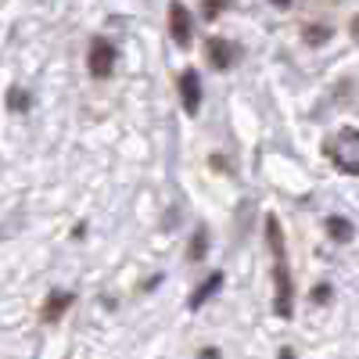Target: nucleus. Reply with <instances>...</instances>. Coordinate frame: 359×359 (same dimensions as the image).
Listing matches in <instances>:
<instances>
[{
	"label": "nucleus",
	"mask_w": 359,
	"mask_h": 359,
	"mask_svg": "<svg viewBox=\"0 0 359 359\" xmlns=\"http://www.w3.org/2000/svg\"><path fill=\"white\" fill-rule=\"evenodd\" d=\"M269 4H277V8H291V0H269Z\"/></svg>",
	"instance_id": "12"
},
{
	"label": "nucleus",
	"mask_w": 359,
	"mask_h": 359,
	"mask_svg": "<svg viewBox=\"0 0 359 359\" xmlns=\"http://www.w3.org/2000/svg\"><path fill=\"white\" fill-rule=\"evenodd\" d=\"M280 359H294V355H291V348H280Z\"/></svg>",
	"instance_id": "13"
},
{
	"label": "nucleus",
	"mask_w": 359,
	"mask_h": 359,
	"mask_svg": "<svg viewBox=\"0 0 359 359\" xmlns=\"http://www.w3.org/2000/svg\"><path fill=\"white\" fill-rule=\"evenodd\" d=\"M111 65H115V47L97 36L94 43H90V76L104 79V76H111Z\"/></svg>",
	"instance_id": "2"
},
{
	"label": "nucleus",
	"mask_w": 359,
	"mask_h": 359,
	"mask_svg": "<svg viewBox=\"0 0 359 359\" xmlns=\"http://www.w3.org/2000/svg\"><path fill=\"white\" fill-rule=\"evenodd\" d=\"M327 291H331L327 284H320V287H316V302H327Z\"/></svg>",
	"instance_id": "11"
},
{
	"label": "nucleus",
	"mask_w": 359,
	"mask_h": 359,
	"mask_svg": "<svg viewBox=\"0 0 359 359\" xmlns=\"http://www.w3.org/2000/svg\"><path fill=\"white\" fill-rule=\"evenodd\" d=\"M169 33H172V40L180 43V47H191V11L180 4V0H172L169 4Z\"/></svg>",
	"instance_id": "3"
},
{
	"label": "nucleus",
	"mask_w": 359,
	"mask_h": 359,
	"mask_svg": "<svg viewBox=\"0 0 359 359\" xmlns=\"http://www.w3.org/2000/svg\"><path fill=\"white\" fill-rule=\"evenodd\" d=\"M180 97H184V111H198V104H201V79H198V72H184L180 76Z\"/></svg>",
	"instance_id": "5"
},
{
	"label": "nucleus",
	"mask_w": 359,
	"mask_h": 359,
	"mask_svg": "<svg viewBox=\"0 0 359 359\" xmlns=\"http://www.w3.org/2000/svg\"><path fill=\"white\" fill-rule=\"evenodd\" d=\"M205 255V233H198V241H194V259Z\"/></svg>",
	"instance_id": "10"
},
{
	"label": "nucleus",
	"mask_w": 359,
	"mask_h": 359,
	"mask_svg": "<svg viewBox=\"0 0 359 359\" xmlns=\"http://www.w3.org/2000/svg\"><path fill=\"white\" fill-rule=\"evenodd\" d=\"M291 273H287V266H284V255H277V313L287 320L291 316Z\"/></svg>",
	"instance_id": "4"
},
{
	"label": "nucleus",
	"mask_w": 359,
	"mask_h": 359,
	"mask_svg": "<svg viewBox=\"0 0 359 359\" xmlns=\"http://www.w3.org/2000/svg\"><path fill=\"white\" fill-rule=\"evenodd\" d=\"M219 287H223V273H208V277H205V284L198 287V294L191 298V309H201V306H205V302H208V298H212Z\"/></svg>",
	"instance_id": "6"
},
{
	"label": "nucleus",
	"mask_w": 359,
	"mask_h": 359,
	"mask_svg": "<svg viewBox=\"0 0 359 359\" xmlns=\"http://www.w3.org/2000/svg\"><path fill=\"white\" fill-rule=\"evenodd\" d=\"M69 306H72V294H69V291H62V294H54L50 302L43 306V320H57V316H62V313H65Z\"/></svg>",
	"instance_id": "7"
},
{
	"label": "nucleus",
	"mask_w": 359,
	"mask_h": 359,
	"mask_svg": "<svg viewBox=\"0 0 359 359\" xmlns=\"http://www.w3.org/2000/svg\"><path fill=\"white\" fill-rule=\"evenodd\" d=\"M208 62H212L216 69H226L230 65V43H223V40L208 43Z\"/></svg>",
	"instance_id": "8"
},
{
	"label": "nucleus",
	"mask_w": 359,
	"mask_h": 359,
	"mask_svg": "<svg viewBox=\"0 0 359 359\" xmlns=\"http://www.w3.org/2000/svg\"><path fill=\"white\" fill-rule=\"evenodd\" d=\"M327 230H331V237H338V241H348V237H352V223L348 219H331V223H327Z\"/></svg>",
	"instance_id": "9"
},
{
	"label": "nucleus",
	"mask_w": 359,
	"mask_h": 359,
	"mask_svg": "<svg viewBox=\"0 0 359 359\" xmlns=\"http://www.w3.org/2000/svg\"><path fill=\"white\" fill-rule=\"evenodd\" d=\"M331 158L345 176H359V133L355 130H341L331 140Z\"/></svg>",
	"instance_id": "1"
}]
</instances>
